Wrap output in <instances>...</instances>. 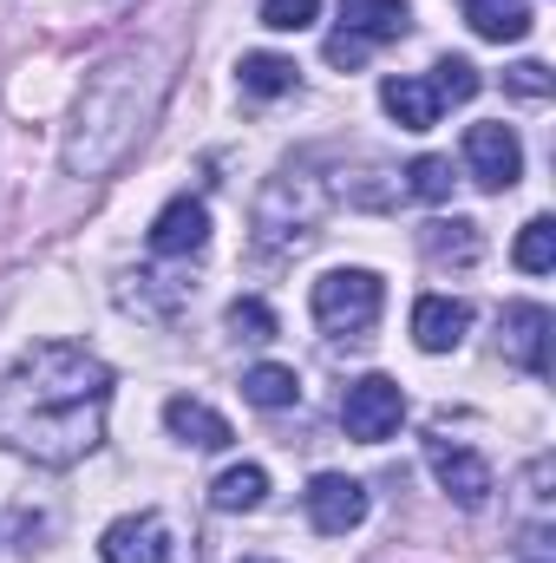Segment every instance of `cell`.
I'll use <instances>...</instances> for the list:
<instances>
[{
  "label": "cell",
  "mask_w": 556,
  "mask_h": 563,
  "mask_svg": "<svg viewBox=\"0 0 556 563\" xmlns=\"http://www.w3.org/2000/svg\"><path fill=\"white\" fill-rule=\"evenodd\" d=\"M119 301L132 308V314H144V321H170L184 301H190V282H170V276H132L125 288H119Z\"/></svg>",
  "instance_id": "17"
},
{
  "label": "cell",
  "mask_w": 556,
  "mask_h": 563,
  "mask_svg": "<svg viewBox=\"0 0 556 563\" xmlns=\"http://www.w3.org/2000/svg\"><path fill=\"white\" fill-rule=\"evenodd\" d=\"M407 190L425 197V203H445V197H452V157H413Z\"/></svg>",
  "instance_id": "25"
},
{
  "label": "cell",
  "mask_w": 556,
  "mask_h": 563,
  "mask_svg": "<svg viewBox=\"0 0 556 563\" xmlns=\"http://www.w3.org/2000/svg\"><path fill=\"white\" fill-rule=\"evenodd\" d=\"M419 250L432 256V263H478V250H485V236H478V223L471 217H438V223H425L419 230Z\"/></svg>",
  "instance_id": "15"
},
{
  "label": "cell",
  "mask_w": 556,
  "mask_h": 563,
  "mask_svg": "<svg viewBox=\"0 0 556 563\" xmlns=\"http://www.w3.org/2000/svg\"><path fill=\"white\" fill-rule=\"evenodd\" d=\"M380 301H387V282L374 276V269H327V276L314 282V321L327 328V334H367L374 321H380Z\"/></svg>",
  "instance_id": "4"
},
{
  "label": "cell",
  "mask_w": 556,
  "mask_h": 563,
  "mask_svg": "<svg viewBox=\"0 0 556 563\" xmlns=\"http://www.w3.org/2000/svg\"><path fill=\"white\" fill-rule=\"evenodd\" d=\"M314 13H321V0H263L269 33H301V26H314Z\"/></svg>",
  "instance_id": "26"
},
{
  "label": "cell",
  "mask_w": 556,
  "mask_h": 563,
  "mask_svg": "<svg viewBox=\"0 0 556 563\" xmlns=\"http://www.w3.org/2000/svg\"><path fill=\"white\" fill-rule=\"evenodd\" d=\"M425 465H432V478L445 485V498H452L458 511H485V505H491V492H498L491 465H485L471 445H452V439H425Z\"/></svg>",
  "instance_id": "6"
},
{
  "label": "cell",
  "mask_w": 556,
  "mask_h": 563,
  "mask_svg": "<svg viewBox=\"0 0 556 563\" xmlns=\"http://www.w3.org/2000/svg\"><path fill=\"white\" fill-rule=\"evenodd\" d=\"M301 505H308V525L321 538H347V531L367 525V485L347 478V472H314L308 492H301Z\"/></svg>",
  "instance_id": "7"
},
{
  "label": "cell",
  "mask_w": 556,
  "mask_h": 563,
  "mask_svg": "<svg viewBox=\"0 0 556 563\" xmlns=\"http://www.w3.org/2000/svg\"><path fill=\"white\" fill-rule=\"evenodd\" d=\"M243 563H269V558H243Z\"/></svg>",
  "instance_id": "29"
},
{
  "label": "cell",
  "mask_w": 556,
  "mask_h": 563,
  "mask_svg": "<svg viewBox=\"0 0 556 563\" xmlns=\"http://www.w3.org/2000/svg\"><path fill=\"white\" fill-rule=\"evenodd\" d=\"M518 269H524V276H551L556 269V223L551 217H531V223L518 230Z\"/></svg>",
  "instance_id": "23"
},
{
  "label": "cell",
  "mask_w": 556,
  "mask_h": 563,
  "mask_svg": "<svg viewBox=\"0 0 556 563\" xmlns=\"http://www.w3.org/2000/svg\"><path fill=\"white\" fill-rule=\"evenodd\" d=\"M380 106L393 112L400 132H432V125H438V99H432V86H425V79H407V73H393V79L380 86Z\"/></svg>",
  "instance_id": "14"
},
{
  "label": "cell",
  "mask_w": 556,
  "mask_h": 563,
  "mask_svg": "<svg viewBox=\"0 0 556 563\" xmlns=\"http://www.w3.org/2000/svg\"><path fill=\"white\" fill-rule=\"evenodd\" d=\"M99 558H105V563H164V558H170V531H164V518H157V511H132V518L105 525Z\"/></svg>",
  "instance_id": "11"
},
{
  "label": "cell",
  "mask_w": 556,
  "mask_h": 563,
  "mask_svg": "<svg viewBox=\"0 0 556 563\" xmlns=\"http://www.w3.org/2000/svg\"><path fill=\"white\" fill-rule=\"evenodd\" d=\"M210 243V210L197 197H170L157 217H151V256L177 263V256H197Z\"/></svg>",
  "instance_id": "10"
},
{
  "label": "cell",
  "mask_w": 556,
  "mask_h": 563,
  "mask_svg": "<svg viewBox=\"0 0 556 563\" xmlns=\"http://www.w3.org/2000/svg\"><path fill=\"white\" fill-rule=\"evenodd\" d=\"M425 86H432V99H438V106H465V99H478V86H485V79H478V66H471V59H452V53H445V59L432 66V79H425Z\"/></svg>",
  "instance_id": "22"
},
{
  "label": "cell",
  "mask_w": 556,
  "mask_h": 563,
  "mask_svg": "<svg viewBox=\"0 0 556 563\" xmlns=\"http://www.w3.org/2000/svg\"><path fill=\"white\" fill-rule=\"evenodd\" d=\"M243 400H249V407H263V413H281V407H294V400H301V380H294V367L263 361V367H249V374H243Z\"/></svg>",
  "instance_id": "19"
},
{
  "label": "cell",
  "mask_w": 556,
  "mask_h": 563,
  "mask_svg": "<svg viewBox=\"0 0 556 563\" xmlns=\"http://www.w3.org/2000/svg\"><path fill=\"white\" fill-rule=\"evenodd\" d=\"M465 328H471V301H458V295H419L413 301V341L425 354H452L465 341Z\"/></svg>",
  "instance_id": "12"
},
{
  "label": "cell",
  "mask_w": 556,
  "mask_h": 563,
  "mask_svg": "<svg viewBox=\"0 0 556 563\" xmlns=\"http://www.w3.org/2000/svg\"><path fill=\"white\" fill-rule=\"evenodd\" d=\"M112 367L73 341H33L0 380V445L33 465H79L105 439Z\"/></svg>",
  "instance_id": "1"
},
{
  "label": "cell",
  "mask_w": 556,
  "mask_h": 563,
  "mask_svg": "<svg viewBox=\"0 0 556 563\" xmlns=\"http://www.w3.org/2000/svg\"><path fill=\"white\" fill-rule=\"evenodd\" d=\"M230 334H243V341H276V308L256 301V295L230 301Z\"/></svg>",
  "instance_id": "24"
},
{
  "label": "cell",
  "mask_w": 556,
  "mask_h": 563,
  "mask_svg": "<svg viewBox=\"0 0 556 563\" xmlns=\"http://www.w3.org/2000/svg\"><path fill=\"white\" fill-rule=\"evenodd\" d=\"M498 347L524 374H551V308L544 301H511L498 321Z\"/></svg>",
  "instance_id": "9"
},
{
  "label": "cell",
  "mask_w": 556,
  "mask_h": 563,
  "mask_svg": "<svg viewBox=\"0 0 556 563\" xmlns=\"http://www.w3.org/2000/svg\"><path fill=\"white\" fill-rule=\"evenodd\" d=\"M400 420H407V394H400V380H387V374H360V380L341 394V426H347V439H360V445L393 439Z\"/></svg>",
  "instance_id": "5"
},
{
  "label": "cell",
  "mask_w": 556,
  "mask_h": 563,
  "mask_svg": "<svg viewBox=\"0 0 556 563\" xmlns=\"http://www.w3.org/2000/svg\"><path fill=\"white\" fill-rule=\"evenodd\" d=\"M314 223H321V184H314V177H294V170L269 177V190H263V203H256V243H263L269 256L301 250V243L314 236Z\"/></svg>",
  "instance_id": "3"
},
{
  "label": "cell",
  "mask_w": 556,
  "mask_h": 563,
  "mask_svg": "<svg viewBox=\"0 0 556 563\" xmlns=\"http://www.w3.org/2000/svg\"><path fill=\"white\" fill-rule=\"evenodd\" d=\"M465 20L478 40H524L531 33V0H465Z\"/></svg>",
  "instance_id": "18"
},
{
  "label": "cell",
  "mask_w": 556,
  "mask_h": 563,
  "mask_svg": "<svg viewBox=\"0 0 556 563\" xmlns=\"http://www.w3.org/2000/svg\"><path fill=\"white\" fill-rule=\"evenodd\" d=\"M504 86H511L518 99H551V66H544V59H524V66L504 73Z\"/></svg>",
  "instance_id": "28"
},
{
  "label": "cell",
  "mask_w": 556,
  "mask_h": 563,
  "mask_svg": "<svg viewBox=\"0 0 556 563\" xmlns=\"http://www.w3.org/2000/svg\"><path fill=\"white\" fill-rule=\"evenodd\" d=\"M341 26L360 40H400L413 26V7L407 0H341Z\"/></svg>",
  "instance_id": "16"
},
{
  "label": "cell",
  "mask_w": 556,
  "mask_h": 563,
  "mask_svg": "<svg viewBox=\"0 0 556 563\" xmlns=\"http://www.w3.org/2000/svg\"><path fill=\"white\" fill-rule=\"evenodd\" d=\"M367 46H374V40H360V33H347V26H341V33H327V46H321V53H327V66L354 73V66H367Z\"/></svg>",
  "instance_id": "27"
},
{
  "label": "cell",
  "mask_w": 556,
  "mask_h": 563,
  "mask_svg": "<svg viewBox=\"0 0 556 563\" xmlns=\"http://www.w3.org/2000/svg\"><path fill=\"white\" fill-rule=\"evenodd\" d=\"M243 92H256V99H281V92H294V79H301V66L294 59H281V53H243Z\"/></svg>",
  "instance_id": "21"
},
{
  "label": "cell",
  "mask_w": 556,
  "mask_h": 563,
  "mask_svg": "<svg viewBox=\"0 0 556 563\" xmlns=\"http://www.w3.org/2000/svg\"><path fill=\"white\" fill-rule=\"evenodd\" d=\"M164 92H170V53H164V46H125V53H112V59L86 79V92H79V106H73L59 164H66L73 177H112V170L138 151L144 132L157 125Z\"/></svg>",
  "instance_id": "2"
},
{
  "label": "cell",
  "mask_w": 556,
  "mask_h": 563,
  "mask_svg": "<svg viewBox=\"0 0 556 563\" xmlns=\"http://www.w3.org/2000/svg\"><path fill=\"white\" fill-rule=\"evenodd\" d=\"M164 426L184 439V445H197V452H223L236 432L230 420L216 413V407H203V400H190V394H177V400H164Z\"/></svg>",
  "instance_id": "13"
},
{
  "label": "cell",
  "mask_w": 556,
  "mask_h": 563,
  "mask_svg": "<svg viewBox=\"0 0 556 563\" xmlns=\"http://www.w3.org/2000/svg\"><path fill=\"white\" fill-rule=\"evenodd\" d=\"M269 498V472L263 465H230L216 485H210V505L216 511H256Z\"/></svg>",
  "instance_id": "20"
},
{
  "label": "cell",
  "mask_w": 556,
  "mask_h": 563,
  "mask_svg": "<svg viewBox=\"0 0 556 563\" xmlns=\"http://www.w3.org/2000/svg\"><path fill=\"white\" fill-rule=\"evenodd\" d=\"M465 170L478 190H511L524 177V144L511 125H471L465 132Z\"/></svg>",
  "instance_id": "8"
}]
</instances>
